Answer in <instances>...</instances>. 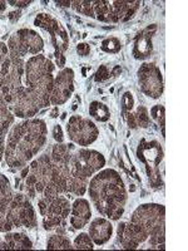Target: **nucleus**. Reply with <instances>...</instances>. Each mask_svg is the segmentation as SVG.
I'll list each match as a JSON object with an SVG mask.
<instances>
[{
	"mask_svg": "<svg viewBox=\"0 0 188 251\" xmlns=\"http://www.w3.org/2000/svg\"><path fill=\"white\" fill-rule=\"evenodd\" d=\"M122 46H120V42L117 38H108V39L103 40L102 43V49L107 53H117L118 50H120Z\"/></svg>",
	"mask_w": 188,
	"mask_h": 251,
	"instance_id": "nucleus-28",
	"label": "nucleus"
},
{
	"mask_svg": "<svg viewBox=\"0 0 188 251\" xmlns=\"http://www.w3.org/2000/svg\"><path fill=\"white\" fill-rule=\"evenodd\" d=\"M6 137V165L12 170H22L46 146L48 128L43 120L29 118L15 125Z\"/></svg>",
	"mask_w": 188,
	"mask_h": 251,
	"instance_id": "nucleus-3",
	"label": "nucleus"
},
{
	"mask_svg": "<svg viewBox=\"0 0 188 251\" xmlns=\"http://www.w3.org/2000/svg\"><path fill=\"white\" fill-rule=\"evenodd\" d=\"M106 166V158L95 150L79 149L71 152L69 169H70V185L69 194L83 196L88 187L89 178L95 172Z\"/></svg>",
	"mask_w": 188,
	"mask_h": 251,
	"instance_id": "nucleus-5",
	"label": "nucleus"
},
{
	"mask_svg": "<svg viewBox=\"0 0 188 251\" xmlns=\"http://www.w3.org/2000/svg\"><path fill=\"white\" fill-rule=\"evenodd\" d=\"M53 138H54L55 142H58V143H63V141H64L63 129L59 125H55L54 128H53Z\"/></svg>",
	"mask_w": 188,
	"mask_h": 251,
	"instance_id": "nucleus-31",
	"label": "nucleus"
},
{
	"mask_svg": "<svg viewBox=\"0 0 188 251\" xmlns=\"http://www.w3.org/2000/svg\"><path fill=\"white\" fill-rule=\"evenodd\" d=\"M119 72H122V68H120L119 66H117V67H116V68L113 69V71H112V75H117L118 73H119Z\"/></svg>",
	"mask_w": 188,
	"mask_h": 251,
	"instance_id": "nucleus-37",
	"label": "nucleus"
},
{
	"mask_svg": "<svg viewBox=\"0 0 188 251\" xmlns=\"http://www.w3.org/2000/svg\"><path fill=\"white\" fill-rule=\"evenodd\" d=\"M4 241L8 250H25L33 248L31 240L25 234L20 232H6Z\"/></svg>",
	"mask_w": 188,
	"mask_h": 251,
	"instance_id": "nucleus-20",
	"label": "nucleus"
},
{
	"mask_svg": "<svg viewBox=\"0 0 188 251\" xmlns=\"http://www.w3.org/2000/svg\"><path fill=\"white\" fill-rule=\"evenodd\" d=\"M48 250H64V249H73V244L66 236V234H55L50 236L47 241Z\"/></svg>",
	"mask_w": 188,
	"mask_h": 251,
	"instance_id": "nucleus-23",
	"label": "nucleus"
},
{
	"mask_svg": "<svg viewBox=\"0 0 188 251\" xmlns=\"http://www.w3.org/2000/svg\"><path fill=\"white\" fill-rule=\"evenodd\" d=\"M89 236L95 245H104L113 235V225L104 217L94 219L89 225Z\"/></svg>",
	"mask_w": 188,
	"mask_h": 251,
	"instance_id": "nucleus-16",
	"label": "nucleus"
},
{
	"mask_svg": "<svg viewBox=\"0 0 188 251\" xmlns=\"http://www.w3.org/2000/svg\"><path fill=\"white\" fill-rule=\"evenodd\" d=\"M151 117L156 121L160 127L162 128V136L164 137V120H165V109L161 104H156L151 108Z\"/></svg>",
	"mask_w": 188,
	"mask_h": 251,
	"instance_id": "nucleus-26",
	"label": "nucleus"
},
{
	"mask_svg": "<svg viewBox=\"0 0 188 251\" xmlns=\"http://www.w3.org/2000/svg\"><path fill=\"white\" fill-rule=\"evenodd\" d=\"M5 9H6V3L5 1H3V0H0V13H3Z\"/></svg>",
	"mask_w": 188,
	"mask_h": 251,
	"instance_id": "nucleus-36",
	"label": "nucleus"
},
{
	"mask_svg": "<svg viewBox=\"0 0 188 251\" xmlns=\"http://www.w3.org/2000/svg\"><path fill=\"white\" fill-rule=\"evenodd\" d=\"M54 68L53 62L46 55L38 54L25 60L23 83L8 103L15 117L30 118L40 109L50 106Z\"/></svg>",
	"mask_w": 188,
	"mask_h": 251,
	"instance_id": "nucleus-1",
	"label": "nucleus"
},
{
	"mask_svg": "<svg viewBox=\"0 0 188 251\" xmlns=\"http://www.w3.org/2000/svg\"><path fill=\"white\" fill-rule=\"evenodd\" d=\"M57 4H59V5L62 6H71V1H55Z\"/></svg>",
	"mask_w": 188,
	"mask_h": 251,
	"instance_id": "nucleus-35",
	"label": "nucleus"
},
{
	"mask_svg": "<svg viewBox=\"0 0 188 251\" xmlns=\"http://www.w3.org/2000/svg\"><path fill=\"white\" fill-rule=\"evenodd\" d=\"M34 25L44 29L50 35V42L55 49V59H57V66L64 67L66 64V58H64V51L67 50L69 44V37L66 29L63 28L62 24H59L57 19L49 14H38L34 20Z\"/></svg>",
	"mask_w": 188,
	"mask_h": 251,
	"instance_id": "nucleus-10",
	"label": "nucleus"
},
{
	"mask_svg": "<svg viewBox=\"0 0 188 251\" xmlns=\"http://www.w3.org/2000/svg\"><path fill=\"white\" fill-rule=\"evenodd\" d=\"M118 240L123 249L134 250L147 244L149 249L164 250L165 208L158 203L138 206L129 223H120L117 228Z\"/></svg>",
	"mask_w": 188,
	"mask_h": 251,
	"instance_id": "nucleus-2",
	"label": "nucleus"
},
{
	"mask_svg": "<svg viewBox=\"0 0 188 251\" xmlns=\"http://www.w3.org/2000/svg\"><path fill=\"white\" fill-rule=\"evenodd\" d=\"M10 62H12V58H10V54H9L8 47H6L5 43L0 42V84H1L4 77L8 73Z\"/></svg>",
	"mask_w": 188,
	"mask_h": 251,
	"instance_id": "nucleus-24",
	"label": "nucleus"
},
{
	"mask_svg": "<svg viewBox=\"0 0 188 251\" xmlns=\"http://www.w3.org/2000/svg\"><path fill=\"white\" fill-rule=\"evenodd\" d=\"M50 116H51V117H53V118L57 117V116H58V107H55V108L50 112Z\"/></svg>",
	"mask_w": 188,
	"mask_h": 251,
	"instance_id": "nucleus-38",
	"label": "nucleus"
},
{
	"mask_svg": "<svg viewBox=\"0 0 188 251\" xmlns=\"http://www.w3.org/2000/svg\"><path fill=\"white\" fill-rule=\"evenodd\" d=\"M67 133L71 142L87 147L97 141L99 136L97 126L82 116H71L67 123Z\"/></svg>",
	"mask_w": 188,
	"mask_h": 251,
	"instance_id": "nucleus-12",
	"label": "nucleus"
},
{
	"mask_svg": "<svg viewBox=\"0 0 188 251\" xmlns=\"http://www.w3.org/2000/svg\"><path fill=\"white\" fill-rule=\"evenodd\" d=\"M89 114L98 122H107L111 118V111H109L108 107L104 103L98 102V100H94L91 103Z\"/></svg>",
	"mask_w": 188,
	"mask_h": 251,
	"instance_id": "nucleus-22",
	"label": "nucleus"
},
{
	"mask_svg": "<svg viewBox=\"0 0 188 251\" xmlns=\"http://www.w3.org/2000/svg\"><path fill=\"white\" fill-rule=\"evenodd\" d=\"M14 114L9 109L8 103L0 92V161L3 160L5 151V137L10 131V126L14 123Z\"/></svg>",
	"mask_w": 188,
	"mask_h": 251,
	"instance_id": "nucleus-19",
	"label": "nucleus"
},
{
	"mask_svg": "<svg viewBox=\"0 0 188 251\" xmlns=\"http://www.w3.org/2000/svg\"><path fill=\"white\" fill-rule=\"evenodd\" d=\"M157 26L153 24V25L145 28L137 35L133 48V55L136 59H145L152 54V51H153L152 38H153Z\"/></svg>",
	"mask_w": 188,
	"mask_h": 251,
	"instance_id": "nucleus-18",
	"label": "nucleus"
},
{
	"mask_svg": "<svg viewBox=\"0 0 188 251\" xmlns=\"http://www.w3.org/2000/svg\"><path fill=\"white\" fill-rule=\"evenodd\" d=\"M6 223L10 231L20 226L28 228H34L35 226H38L35 210L25 194L14 192L13 200L6 212Z\"/></svg>",
	"mask_w": 188,
	"mask_h": 251,
	"instance_id": "nucleus-9",
	"label": "nucleus"
},
{
	"mask_svg": "<svg viewBox=\"0 0 188 251\" xmlns=\"http://www.w3.org/2000/svg\"><path fill=\"white\" fill-rule=\"evenodd\" d=\"M92 216V208L88 200L86 199H77L73 202L70 208V225L75 230H80L89 223Z\"/></svg>",
	"mask_w": 188,
	"mask_h": 251,
	"instance_id": "nucleus-17",
	"label": "nucleus"
},
{
	"mask_svg": "<svg viewBox=\"0 0 188 251\" xmlns=\"http://www.w3.org/2000/svg\"><path fill=\"white\" fill-rule=\"evenodd\" d=\"M20 15H22L20 14V12H13L9 14V19L12 20V22H17V20L20 18Z\"/></svg>",
	"mask_w": 188,
	"mask_h": 251,
	"instance_id": "nucleus-34",
	"label": "nucleus"
},
{
	"mask_svg": "<svg viewBox=\"0 0 188 251\" xmlns=\"http://www.w3.org/2000/svg\"><path fill=\"white\" fill-rule=\"evenodd\" d=\"M149 122V113L148 109L145 108L144 106L138 107L137 111L132 113L129 112L127 114V123H128L129 128H138V127H142V128H145V127H148Z\"/></svg>",
	"mask_w": 188,
	"mask_h": 251,
	"instance_id": "nucleus-21",
	"label": "nucleus"
},
{
	"mask_svg": "<svg viewBox=\"0 0 188 251\" xmlns=\"http://www.w3.org/2000/svg\"><path fill=\"white\" fill-rule=\"evenodd\" d=\"M14 196L10 181L4 175H0V232H9L8 223H6V212Z\"/></svg>",
	"mask_w": 188,
	"mask_h": 251,
	"instance_id": "nucleus-15",
	"label": "nucleus"
},
{
	"mask_svg": "<svg viewBox=\"0 0 188 251\" xmlns=\"http://www.w3.org/2000/svg\"><path fill=\"white\" fill-rule=\"evenodd\" d=\"M74 91V71L71 68H63L53 82L50 93V104L62 106L70 98Z\"/></svg>",
	"mask_w": 188,
	"mask_h": 251,
	"instance_id": "nucleus-14",
	"label": "nucleus"
},
{
	"mask_svg": "<svg viewBox=\"0 0 188 251\" xmlns=\"http://www.w3.org/2000/svg\"><path fill=\"white\" fill-rule=\"evenodd\" d=\"M122 104H123V113H128L132 111L134 104L133 96H132L131 92H125L122 97Z\"/></svg>",
	"mask_w": 188,
	"mask_h": 251,
	"instance_id": "nucleus-29",
	"label": "nucleus"
},
{
	"mask_svg": "<svg viewBox=\"0 0 188 251\" xmlns=\"http://www.w3.org/2000/svg\"><path fill=\"white\" fill-rule=\"evenodd\" d=\"M77 51L79 53L82 57H86V55H88L89 53H91V46L87 43H80L77 46Z\"/></svg>",
	"mask_w": 188,
	"mask_h": 251,
	"instance_id": "nucleus-32",
	"label": "nucleus"
},
{
	"mask_svg": "<svg viewBox=\"0 0 188 251\" xmlns=\"http://www.w3.org/2000/svg\"><path fill=\"white\" fill-rule=\"evenodd\" d=\"M9 54L25 59L28 55H38L44 48V40L38 31L33 29H20L13 33L8 40Z\"/></svg>",
	"mask_w": 188,
	"mask_h": 251,
	"instance_id": "nucleus-8",
	"label": "nucleus"
},
{
	"mask_svg": "<svg viewBox=\"0 0 188 251\" xmlns=\"http://www.w3.org/2000/svg\"><path fill=\"white\" fill-rule=\"evenodd\" d=\"M138 158L141 162L145 165L147 175L149 177V182L153 187H160L162 186V178L160 174V163L163 160V150L161 145L157 141H141L137 150Z\"/></svg>",
	"mask_w": 188,
	"mask_h": 251,
	"instance_id": "nucleus-11",
	"label": "nucleus"
},
{
	"mask_svg": "<svg viewBox=\"0 0 188 251\" xmlns=\"http://www.w3.org/2000/svg\"><path fill=\"white\" fill-rule=\"evenodd\" d=\"M70 202L64 196H42L38 201V210L43 216V227L47 231L58 230L66 234V221L70 214Z\"/></svg>",
	"mask_w": 188,
	"mask_h": 251,
	"instance_id": "nucleus-6",
	"label": "nucleus"
},
{
	"mask_svg": "<svg viewBox=\"0 0 188 251\" xmlns=\"http://www.w3.org/2000/svg\"><path fill=\"white\" fill-rule=\"evenodd\" d=\"M30 3H31L30 0H26V1H15V0H9L8 1V4L18 6V8H25V6H28Z\"/></svg>",
	"mask_w": 188,
	"mask_h": 251,
	"instance_id": "nucleus-33",
	"label": "nucleus"
},
{
	"mask_svg": "<svg viewBox=\"0 0 188 251\" xmlns=\"http://www.w3.org/2000/svg\"><path fill=\"white\" fill-rule=\"evenodd\" d=\"M94 248V243L92 241L91 236L86 232L78 235L75 237L74 243H73V249H78V250H91Z\"/></svg>",
	"mask_w": 188,
	"mask_h": 251,
	"instance_id": "nucleus-25",
	"label": "nucleus"
},
{
	"mask_svg": "<svg viewBox=\"0 0 188 251\" xmlns=\"http://www.w3.org/2000/svg\"><path fill=\"white\" fill-rule=\"evenodd\" d=\"M111 77V72L107 68L106 66H100V68L98 69L97 73H95V77H94V80L95 82H103V80H107Z\"/></svg>",
	"mask_w": 188,
	"mask_h": 251,
	"instance_id": "nucleus-30",
	"label": "nucleus"
},
{
	"mask_svg": "<svg viewBox=\"0 0 188 251\" xmlns=\"http://www.w3.org/2000/svg\"><path fill=\"white\" fill-rule=\"evenodd\" d=\"M141 91L152 100H158L163 94L164 83L161 69L154 63H143L138 69Z\"/></svg>",
	"mask_w": 188,
	"mask_h": 251,
	"instance_id": "nucleus-13",
	"label": "nucleus"
},
{
	"mask_svg": "<svg viewBox=\"0 0 188 251\" xmlns=\"http://www.w3.org/2000/svg\"><path fill=\"white\" fill-rule=\"evenodd\" d=\"M71 8L74 9L77 13H80L83 15L93 18V8H92V1H86V0H75L71 1Z\"/></svg>",
	"mask_w": 188,
	"mask_h": 251,
	"instance_id": "nucleus-27",
	"label": "nucleus"
},
{
	"mask_svg": "<svg viewBox=\"0 0 188 251\" xmlns=\"http://www.w3.org/2000/svg\"><path fill=\"white\" fill-rule=\"evenodd\" d=\"M140 6L141 1H108V0L92 1L93 18L103 23L128 22L137 13Z\"/></svg>",
	"mask_w": 188,
	"mask_h": 251,
	"instance_id": "nucleus-7",
	"label": "nucleus"
},
{
	"mask_svg": "<svg viewBox=\"0 0 188 251\" xmlns=\"http://www.w3.org/2000/svg\"><path fill=\"white\" fill-rule=\"evenodd\" d=\"M91 201L102 216L117 221L123 216L127 203V190L122 177L116 170L98 172L88 183Z\"/></svg>",
	"mask_w": 188,
	"mask_h": 251,
	"instance_id": "nucleus-4",
	"label": "nucleus"
}]
</instances>
